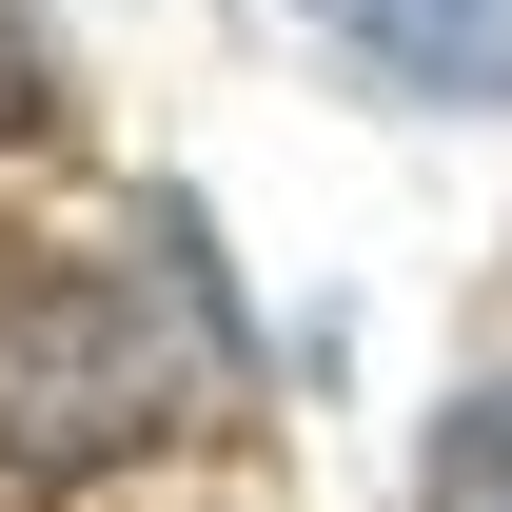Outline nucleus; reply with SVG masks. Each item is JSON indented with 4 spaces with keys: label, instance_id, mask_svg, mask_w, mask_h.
Returning a JSON list of instances; mask_svg holds the SVG:
<instances>
[{
    "label": "nucleus",
    "instance_id": "nucleus-2",
    "mask_svg": "<svg viewBox=\"0 0 512 512\" xmlns=\"http://www.w3.org/2000/svg\"><path fill=\"white\" fill-rule=\"evenodd\" d=\"M335 40H375L414 99H512V0H316Z\"/></svg>",
    "mask_w": 512,
    "mask_h": 512
},
{
    "label": "nucleus",
    "instance_id": "nucleus-3",
    "mask_svg": "<svg viewBox=\"0 0 512 512\" xmlns=\"http://www.w3.org/2000/svg\"><path fill=\"white\" fill-rule=\"evenodd\" d=\"M414 512H512V375H473L414 453Z\"/></svg>",
    "mask_w": 512,
    "mask_h": 512
},
{
    "label": "nucleus",
    "instance_id": "nucleus-1",
    "mask_svg": "<svg viewBox=\"0 0 512 512\" xmlns=\"http://www.w3.org/2000/svg\"><path fill=\"white\" fill-rule=\"evenodd\" d=\"M178 414V355L138 316V276H20L0 296V473H119Z\"/></svg>",
    "mask_w": 512,
    "mask_h": 512
}]
</instances>
